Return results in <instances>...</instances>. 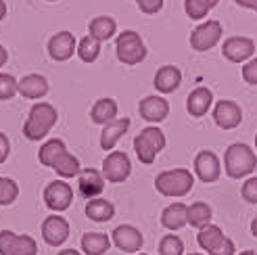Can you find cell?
Segmentation results:
<instances>
[{"label": "cell", "instance_id": "18", "mask_svg": "<svg viewBox=\"0 0 257 255\" xmlns=\"http://www.w3.org/2000/svg\"><path fill=\"white\" fill-rule=\"evenodd\" d=\"M17 92L23 98H34V100L44 98L48 92V82L40 73H30V75H25L23 80L17 82Z\"/></svg>", "mask_w": 257, "mask_h": 255}, {"label": "cell", "instance_id": "49", "mask_svg": "<svg viewBox=\"0 0 257 255\" xmlns=\"http://www.w3.org/2000/svg\"><path fill=\"white\" fill-rule=\"evenodd\" d=\"M255 145H257V136H255Z\"/></svg>", "mask_w": 257, "mask_h": 255}, {"label": "cell", "instance_id": "48", "mask_svg": "<svg viewBox=\"0 0 257 255\" xmlns=\"http://www.w3.org/2000/svg\"><path fill=\"white\" fill-rule=\"evenodd\" d=\"M138 255H149V253H138Z\"/></svg>", "mask_w": 257, "mask_h": 255}, {"label": "cell", "instance_id": "39", "mask_svg": "<svg viewBox=\"0 0 257 255\" xmlns=\"http://www.w3.org/2000/svg\"><path fill=\"white\" fill-rule=\"evenodd\" d=\"M209 255H234V243H232V238L224 236V238H222V243L217 245Z\"/></svg>", "mask_w": 257, "mask_h": 255}, {"label": "cell", "instance_id": "41", "mask_svg": "<svg viewBox=\"0 0 257 255\" xmlns=\"http://www.w3.org/2000/svg\"><path fill=\"white\" fill-rule=\"evenodd\" d=\"M236 5L245 7V9H251V11H257V0H234Z\"/></svg>", "mask_w": 257, "mask_h": 255}, {"label": "cell", "instance_id": "50", "mask_svg": "<svg viewBox=\"0 0 257 255\" xmlns=\"http://www.w3.org/2000/svg\"><path fill=\"white\" fill-rule=\"evenodd\" d=\"M48 3H53V0H48Z\"/></svg>", "mask_w": 257, "mask_h": 255}, {"label": "cell", "instance_id": "6", "mask_svg": "<svg viewBox=\"0 0 257 255\" xmlns=\"http://www.w3.org/2000/svg\"><path fill=\"white\" fill-rule=\"evenodd\" d=\"M0 255H38V243L30 234L0 230Z\"/></svg>", "mask_w": 257, "mask_h": 255}, {"label": "cell", "instance_id": "43", "mask_svg": "<svg viewBox=\"0 0 257 255\" xmlns=\"http://www.w3.org/2000/svg\"><path fill=\"white\" fill-rule=\"evenodd\" d=\"M7 17V3L5 0H0V21H3Z\"/></svg>", "mask_w": 257, "mask_h": 255}, {"label": "cell", "instance_id": "13", "mask_svg": "<svg viewBox=\"0 0 257 255\" xmlns=\"http://www.w3.org/2000/svg\"><path fill=\"white\" fill-rule=\"evenodd\" d=\"M195 172L201 182H215L220 178L222 165L213 151H201L195 157Z\"/></svg>", "mask_w": 257, "mask_h": 255}, {"label": "cell", "instance_id": "28", "mask_svg": "<svg viewBox=\"0 0 257 255\" xmlns=\"http://www.w3.org/2000/svg\"><path fill=\"white\" fill-rule=\"evenodd\" d=\"M222 238H224V232H222V228L220 226H215V224H207V226H203L199 234H197V243L201 249H205L207 253H211L217 245L222 243Z\"/></svg>", "mask_w": 257, "mask_h": 255}, {"label": "cell", "instance_id": "23", "mask_svg": "<svg viewBox=\"0 0 257 255\" xmlns=\"http://www.w3.org/2000/svg\"><path fill=\"white\" fill-rule=\"evenodd\" d=\"M88 32H90L88 36H92L96 42H107L115 36V32H117V23L107 15H100V17H94L90 21Z\"/></svg>", "mask_w": 257, "mask_h": 255}, {"label": "cell", "instance_id": "38", "mask_svg": "<svg viewBox=\"0 0 257 255\" xmlns=\"http://www.w3.org/2000/svg\"><path fill=\"white\" fill-rule=\"evenodd\" d=\"M242 80L247 84H257V59L242 65Z\"/></svg>", "mask_w": 257, "mask_h": 255}, {"label": "cell", "instance_id": "9", "mask_svg": "<svg viewBox=\"0 0 257 255\" xmlns=\"http://www.w3.org/2000/svg\"><path fill=\"white\" fill-rule=\"evenodd\" d=\"M222 38V23L220 21H205L199 28L190 34V46L199 50V53H205V50L213 48Z\"/></svg>", "mask_w": 257, "mask_h": 255}, {"label": "cell", "instance_id": "32", "mask_svg": "<svg viewBox=\"0 0 257 255\" xmlns=\"http://www.w3.org/2000/svg\"><path fill=\"white\" fill-rule=\"evenodd\" d=\"M220 0H184V11L190 19H203Z\"/></svg>", "mask_w": 257, "mask_h": 255}, {"label": "cell", "instance_id": "27", "mask_svg": "<svg viewBox=\"0 0 257 255\" xmlns=\"http://www.w3.org/2000/svg\"><path fill=\"white\" fill-rule=\"evenodd\" d=\"M82 249L86 255H102L111 247V238L102 232H86L82 236Z\"/></svg>", "mask_w": 257, "mask_h": 255}, {"label": "cell", "instance_id": "29", "mask_svg": "<svg viewBox=\"0 0 257 255\" xmlns=\"http://www.w3.org/2000/svg\"><path fill=\"white\" fill-rule=\"evenodd\" d=\"M63 151H67L65 143L59 140V138H50V140H46V143L40 147V151H38V159H40V163L46 165V168H53L55 159L61 155Z\"/></svg>", "mask_w": 257, "mask_h": 255}, {"label": "cell", "instance_id": "46", "mask_svg": "<svg viewBox=\"0 0 257 255\" xmlns=\"http://www.w3.org/2000/svg\"><path fill=\"white\" fill-rule=\"evenodd\" d=\"M240 255H257V253H255V251H242Z\"/></svg>", "mask_w": 257, "mask_h": 255}, {"label": "cell", "instance_id": "40", "mask_svg": "<svg viewBox=\"0 0 257 255\" xmlns=\"http://www.w3.org/2000/svg\"><path fill=\"white\" fill-rule=\"evenodd\" d=\"M11 155V140L5 132H0V163H5Z\"/></svg>", "mask_w": 257, "mask_h": 255}, {"label": "cell", "instance_id": "24", "mask_svg": "<svg viewBox=\"0 0 257 255\" xmlns=\"http://www.w3.org/2000/svg\"><path fill=\"white\" fill-rule=\"evenodd\" d=\"M90 117H92L94 123L107 125L113 119H117V103L113 98H98L96 103L90 109Z\"/></svg>", "mask_w": 257, "mask_h": 255}, {"label": "cell", "instance_id": "15", "mask_svg": "<svg viewBox=\"0 0 257 255\" xmlns=\"http://www.w3.org/2000/svg\"><path fill=\"white\" fill-rule=\"evenodd\" d=\"M213 119L222 130H232L242 119V111L234 100H220L213 109Z\"/></svg>", "mask_w": 257, "mask_h": 255}, {"label": "cell", "instance_id": "34", "mask_svg": "<svg viewBox=\"0 0 257 255\" xmlns=\"http://www.w3.org/2000/svg\"><path fill=\"white\" fill-rule=\"evenodd\" d=\"M184 253V243L182 238L176 234H165L159 243V255H182Z\"/></svg>", "mask_w": 257, "mask_h": 255}, {"label": "cell", "instance_id": "31", "mask_svg": "<svg viewBox=\"0 0 257 255\" xmlns=\"http://www.w3.org/2000/svg\"><path fill=\"white\" fill-rule=\"evenodd\" d=\"M75 53L84 63H94L100 55V42H96L92 36H84L75 46Z\"/></svg>", "mask_w": 257, "mask_h": 255}, {"label": "cell", "instance_id": "4", "mask_svg": "<svg viewBox=\"0 0 257 255\" xmlns=\"http://www.w3.org/2000/svg\"><path fill=\"white\" fill-rule=\"evenodd\" d=\"M134 149L138 159L145 165H151L155 161V157L165 149V134L159 130V128H145L140 130V134L134 138Z\"/></svg>", "mask_w": 257, "mask_h": 255}, {"label": "cell", "instance_id": "2", "mask_svg": "<svg viewBox=\"0 0 257 255\" xmlns=\"http://www.w3.org/2000/svg\"><path fill=\"white\" fill-rule=\"evenodd\" d=\"M257 165V157L255 153L242 143H234L226 149L224 155V170L230 178H245L249 176Z\"/></svg>", "mask_w": 257, "mask_h": 255}, {"label": "cell", "instance_id": "22", "mask_svg": "<svg viewBox=\"0 0 257 255\" xmlns=\"http://www.w3.org/2000/svg\"><path fill=\"white\" fill-rule=\"evenodd\" d=\"M186 215H188V207L184 205V203H172V205H168L163 209L161 224L168 228V230H180L182 226L188 224Z\"/></svg>", "mask_w": 257, "mask_h": 255}, {"label": "cell", "instance_id": "5", "mask_svg": "<svg viewBox=\"0 0 257 255\" xmlns=\"http://www.w3.org/2000/svg\"><path fill=\"white\" fill-rule=\"evenodd\" d=\"M115 53H117V59L123 65H138L140 61H145L147 48H145L143 38L138 36V32L125 30L115 40Z\"/></svg>", "mask_w": 257, "mask_h": 255}, {"label": "cell", "instance_id": "35", "mask_svg": "<svg viewBox=\"0 0 257 255\" xmlns=\"http://www.w3.org/2000/svg\"><path fill=\"white\" fill-rule=\"evenodd\" d=\"M17 94V80L11 73H0V100H9Z\"/></svg>", "mask_w": 257, "mask_h": 255}, {"label": "cell", "instance_id": "11", "mask_svg": "<svg viewBox=\"0 0 257 255\" xmlns=\"http://www.w3.org/2000/svg\"><path fill=\"white\" fill-rule=\"evenodd\" d=\"M111 243L117 249H121L123 253H136L143 247V234H140L138 228H134L130 224H121L113 230Z\"/></svg>", "mask_w": 257, "mask_h": 255}, {"label": "cell", "instance_id": "37", "mask_svg": "<svg viewBox=\"0 0 257 255\" xmlns=\"http://www.w3.org/2000/svg\"><path fill=\"white\" fill-rule=\"evenodd\" d=\"M136 5L140 7V11L147 13V15H155L163 9V0H136Z\"/></svg>", "mask_w": 257, "mask_h": 255}, {"label": "cell", "instance_id": "36", "mask_svg": "<svg viewBox=\"0 0 257 255\" xmlns=\"http://www.w3.org/2000/svg\"><path fill=\"white\" fill-rule=\"evenodd\" d=\"M240 193L247 203H257V178H249V180L242 184Z\"/></svg>", "mask_w": 257, "mask_h": 255}, {"label": "cell", "instance_id": "16", "mask_svg": "<svg viewBox=\"0 0 257 255\" xmlns=\"http://www.w3.org/2000/svg\"><path fill=\"white\" fill-rule=\"evenodd\" d=\"M140 115H143L147 121H153V123H159L168 117L170 113V103L161 96H145L140 100Z\"/></svg>", "mask_w": 257, "mask_h": 255}, {"label": "cell", "instance_id": "3", "mask_svg": "<svg viewBox=\"0 0 257 255\" xmlns=\"http://www.w3.org/2000/svg\"><path fill=\"white\" fill-rule=\"evenodd\" d=\"M192 186H195V178L184 168L161 172L155 178V188L163 197H184L192 190Z\"/></svg>", "mask_w": 257, "mask_h": 255}, {"label": "cell", "instance_id": "12", "mask_svg": "<svg viewBox=\"0 0 257 255\" xmlns=\"http://www.w3.org/2000/svg\"><path fill=\"white\" fill-rule=\"evenodd\" d=\"M75 46H78V42H75L73 34L63 30V32H57L48 40V55L53 61H67L73 57Z\"/></svg>", "mask_w": 257, "mask_h": 255}, {"label": "cell", "instance_id": "14", "mask_svg": "<svg viewBox=\"0 0 257 255\" xmlns=\"http://www.w3.org/2000/svg\"><path fill=\"white\" fill-rule=\"evenodd\" d=\"M222 53L228 61L232 63H242L247 61L249 57H253L255 53V42L251 38H245V36H234V38H228L222 46Z\"/></svg>", "mask_w": 257, "mask_h": 255}, {"label": "cell", "instance_id": "7", "mask_svg": "<svg viewBox=\"0 0 257 255\" xmlns=\"http://www.w3.org/2000/svg\"><path fill=\"white\" fill-rule=\"evenodd\" d=\"M132 172V163H130V157L125 155L123 151H111L109 155L102 161V178L107 182H123L127 180V176Z\"/></svg>", "mask_w": 257, "mask_h": 255}, {"label": "cell", "instance_id": "47", "mask_svg": "<svg viewBox=\"0 0 257 255\" xmlns=\"http://www.w3.org/2000/svg\"><path fill=\"white\" fill-rule=\"evenodd\" d=\"M190 255H203V253H190Z\"/></svg>", "mask_w": 257, "mask_h": 255}, {"label": "cell", "instance_id": "30", "mask_svg": "<svg viewBox=\"0 0 257 255\" xmlns=\"http://www.w3.org/2000/svg\"><path fill=\"white\" fill-rule=\"evenodd\" d=\"M186 220H188L190 226H195V228H199V230H201L203 226H207L211 222V207L207 205V203H203V201L192 203V205L188 207Z\"/></svg>", "mask_w": 257, "mask_h": 255}, {"label": "cell", "instance_id": "44", "mask_svg": "<svg viewBox=\"0 0 257 255\" xmlns=\"http://www.w3.org/2000/svg\"><path fill=\"white\" fill-rule=\"evenodd\" d=\"M59 255H82V253L75 249H63V251H59Z\"/></svg>", "mask_w": 257, "mask_h": 255}, {"label": "cell", "instance_id": "21", "mask_svg": "<svg viewBox=\"0 0 257 255\" xmlns=\"http://www.w3.org/2000/svg\"><path fill=\"white\" fill-rule=\"evenodd\" d=\"M127 128H130V119L127 117L113 119L111 123H107L105 128H102V132H100V149L111 151L115 145H117V140L127 132Z\"/></svg>", "mask_w": 257, "mask_h": 255}, {"label": "cell", "instance_id": "45", "mask_svg": "<svg viewBox=\"0 0 257 255\" xmlns=\"http://www.w3.org/2000/svg\"><path fill=\"white\" fill-rule=\"evenodd\" d=\"M251 232H253V236L257 238V218H255V220L251 222Z\"/></svg>", "mask_w": 257, "mask_h": 255}, {"label": "cell", "instance_id": "1", "mask_svg": "<svg viewBox=\"0 0 257 255\" xmlns=\"http://www.w3.org/2000/svg\"><path fill=\"white\" fill-rule=\"evenodd\" d=\"M59 115H57V109L50 105V103H36L30 109V115L23 123V136L36 143V140H42L48 136V132L55 128Z\"/></svg>", "mask_w": 257, "mask_h": 255}, {"label": "cell", "instance_id": "33", "mask_svg": "<svg viewBox=\"0 0 257 255\" xmlns=\"http://www.w3.org/2000/svg\"><path fill=\"white\" fill-rule=\"evenodd\" d=\"M19 197V184L13 178H3L0 176V207L13 205Z\"/></svg>", "mask_w": 257, "mask_h": 255}, {"label": "cell", "instance_id": "20", "mask_svg": "<svg viewBox=\"0 0 257 255\" xmlns=\"http://www.w3.org/2000/svg\"><path fill=\"white\" fill-rule=\"evenodd\" d=\"M180 82H182V73H180V69L174 67V65H163V67L157 69L155 82H153V84H155V88L159 92L170 94V92H174L176 88L180 86Z\"/></svg>", "mask_w": 257, "mask_h": 255}, {"label": "cell", "instance_id": "42", "mask_svg": "<svg viewBox=\"0 0 257 255\" xmlns=\"http://www.w3.org/2000/svg\"><path fill=\"white\" fill-rule=\"evenodd\" d=\"M7 61H9V53H7V48L0 44V67H5Z\"/></svg>", "mask_w": 257, "mask_h": 255}, {"label": "cell", "instance_id": "19", "mask_svg": "<svg viewBox=\"0 0 257 255\" xmlns=\"http://www.w3.org/2000/svg\"><path fill=\"white\" fill-rule=\"evenodd\" d=\"M211 103H213V92L209 90V88L199 86V88H195V90L188 94L186 109H188V113L192 117H203L205 113L209 111Z\"/></svg>", "mask_w": 257, "mask_h": 255}, {"label": "cell", "instance_id": "26", "mask_svg": "<svg viewBox=\"0 0 257 255\" xmlns=\"http://www.w3.org/2000/svg\"><path fill=\"white\" fill-rule=\"evenodd\" d=\"M53 170H55L57 176H61V178H75V176H80L82 165H80V159L75 157V155H71L69 151H63L61 155L55 159Z\"/></svg>", "mask_w": 257, "mask_h": 255}, {"label": "cell", "instance_id": "8", "mask_svg": "<svg viewBox=\"0 0 257 255\" xmlns=\"http://www.w3.org/2000/svg\"><path fill=\"white\" fill-rule=\"evenodd\" d=\"M71 201H73V190L67 182L57 180V182H50L44 188V205L50 211H55V213L65 211V209H69Z\"/></svg>", "mask_w": 257, "mask_h": 255}, {"label": "cell", "instance_id": "10", "mask_svg": "<svg viewBox=\"0 0 257 255\" xmlns=\"http://www.w3.org/2000/svg\"><path fill=\"white\" fill-rule=\"evenodd\" d=\"M69 222L63 215H48L42 222V238L48 247H61L69 238Z\"/></svg>", "mask_w": 257, "mask_h": 255}, {"label": "cell", "instance_id": "17", "mask_svg": "<svg viewBox=\"0 0 257 255\" xmlns=\"http://www.w3.org/2000/svg\"><path fill=\"white\" fill-rule=\"evenodd\" d=\"M78 184H80V193L90 201V199H96L102 193V188H105V178H102V174L98 170L88 168V170L80 172Z\"/></svg>", "mask_w": 257, "mask_h": 255}, {"label": "cell", "instance_id": "25", "mask_svg": "<svg viewBox=\"0 0 257 255\" xmlns=\"http://www.w3.org/2000/svg\"><path fill=\"white\" fill-rule=\"evenodd\" d=\"M86 215H88V220H92V222H109L115 215V207L111 201L96 197L86 203Z\"/></svg>", "mask_w": 257, "mask_h": 255}]
</instances>
